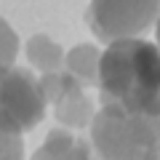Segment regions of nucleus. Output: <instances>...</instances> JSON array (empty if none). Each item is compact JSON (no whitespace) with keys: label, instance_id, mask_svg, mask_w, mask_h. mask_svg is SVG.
<instances>
[{"label":"nucleus","instance_id":"obj_1","mask_svg":"<svg viewBox=\"0 0 160 160\" xmlns=\"http://www.w3.org/2000/svg\"><path fill=\"white\" fill-rule=\"evenodd\" d=\"M99 99L136 115L160 118V46L149 40H118L99 62Z\"/></svg>","mask_w":160,"mask_h":160},{"label":"nucleus","instance_id":"obj_2","mask_svg":"<svg viewBox=\"0 0 160 160\" xmlns=\"http://www.w3.org/2000/svg\"><path fill=\"white\" fill-rule=\"evenodd\" d=\"M91 147L99 160H155L160 152V118L102 104L91 120Z\"/></svg>","mask_w":160,"mask_h":160},{"label":"nucleus","instance_id":"obj_3","mask_svg":"<svg viewBox=\"0 0 160 160\" xmlns=\"http://www.w3.org/2000/svg\"><path fill=\"white\" fill-rule=\"evenodd\" d=\"M46 93L29 69L8 67L0 72V131L22 136L46 118Z\"/></svg>","mask_w":160,"mask_h":160},{"label":"nucleus","instance_id":"obj_4","mask_svg":"<svg viewBox=\"0 0 160 160\" xmlns=\"http://www.w3.org/2000/svg\"><path fill=\"white\" fill-rule=\"evenodd\" d=\"M160 16V0H91L86 24L102 43L112 46L149 29Z\"/></svg>","mask_w":160,"mask_h":160},{"label":"nucleus","instance_id":"obj_5","mask_svg":"<svg viewBox=\"0 0 160 160\" xmlns=\"http://www.w3.org/2000/svg\"><path fill=\"white\" fill-rule=\"evenodd\" d=\"M40 86L46 102L53 107V118L64 128H83L93 120V102L86 93V83H80L67 69L40 75Z\"/></svg>","mask_w":160,"mask_h":160},{"label":"nucleus","instance_id":"obj_6","mask_svg":"<svg viewBox=\"0 0 160 160\" xmlns=\"http://www.w3.org/2000/svg\"><path fill=\"white\" fill-rule=\"evenodd\" d=\"M32 160H96V155L91 142H86L83 136H75L64 128H53L32 155Z\"/></svg>","mask_w":160,"mask_h":160},{"label":"nucleus","instance_id":"obj_7","mask_svg":"<svg viewBox=\"0 0 160 160\" xmlns=\"http://www.w3.org/2000/svg\"><path fill=\"white\" fill-rule=\"evenodd\" d=\"M99 62H102V51L93 43H78L64 56V69L69 75H75L80 83L96 86L99 83Z\"/></svg>","mask_w":160,"mask_h":160},{"label":"nucleus","instance_id":"obj_8","mask_svg":"<svg viewBox=\"0 0 160 160\" xmlns=\"http://www.w3.org/2000/svg\"><path fill=\"white\" fill-rule=\"evenodd\" d=\"M24 51H27L29 64H32L40 75H48V72H59V69H64V56H67V53H64L62 46H59V43H53L48 35H32V38L27 40Z\"/></svg>","mask_w":160,"mask_h":160},{"label":"nucleus","instance_id":"obj_9","mask_svg":"<svg viewBox=\"0 0 160 160\" xmlns=\"http://www.w3.org/2000/svg\"><path fill=\"white\" fill-rule=\"evenodd\" d=\"M19 53V35L13 32V27L0 16V72L8 67H13Z\"/></svg>","mask_w":160,"mask_h":160},{"label":"nucleus","instance_id":"obj_10","mask_svg":"<svg viewBox=\"0 0 160 160\" xmlns=\"http://www.w3.org/2000/svg\"><path fill=\"white\" fill-rule=\"evenodd\" d=\"M0 160H24V142L22 136L0 131Z\"/></svg>","mask_w":160,"mask_h":160},{"label":"nucleus","instance_id":"obj_11","mask_svg":"<svg viewBox=\"0 0 160 160\" xmlns=\"http://www.w3.org/2000/svg\"><path fill=\"white\" fill-rule=\"evenodd\" d=\"M158 46H160V16H158Z\"/></svg>","mask_w":160,"mask_h":160},{"label":"nucleus","instance_id":"obj_12","mask_svg":"<svg viewBox=\"0 0 160 160\" xmlns=\"http://www.w3.org/2000/svg\"><path fill=\"white\" fill-rule=\"evenodd\" d=\"M155 160H160V152H158V158H155Z\"/></svg>","mask_w":160,"mask_h":160}]
</instances>
